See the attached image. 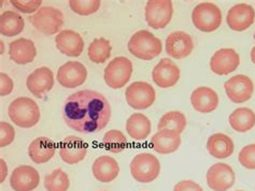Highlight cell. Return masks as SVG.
Here are the masks:
<instances>
[{
	"label": "cell",
	"instance_id": "1",
	"mask_svg": "<svg viewBox=\"0 0 255 191\" xmlns=\"http://www.w3.org/2000/svg\"><path fill=\"white\" fill-rule=\"evenodd\" d=\"M63 118L67 126L78 132L96 133L109 124L111 107L103 94L90 89L80 90L66 99Z\"/></svg>",
	"mask_w": 255,
	"mask_h": 191
},
{
	"label": "cell",
	"instance_id": "2",
	"mask_svg": "<svg viewBox=\"0 0 255 191\" xmlns=\"http://www.w3.org/2000/svg\"><path fill=\"white\" fill-rule=\"evenodd\" d=\"M10 120L21 128H31L40 121L38 104L27 97H18L13 100L8 110Z\"/></svg>",
	"mask_w": 255,
	"mask_h": 191
},
{
	"label": "cell",
	"instance_id": "3",
	"mask_svg": "<svg viewBox=\"0 0 255 191\" xmlns=\"http://www.w3.org/2000/svg\"><path fill=\"white\" fill-rule=\"evenodd\" d=\"M127 48L135 57L142 61H151L162 53L163 45L162 41L149 30H139L131 36Z\"/></svg>",
	"mask_w": 255,
	"mask_h": 191
},
{
	"label": "cell",
	"instance_id": "4",
	"mask_svg": "<svg viewBox=\"0 0 255 191\" xmlns=\"http://www.w3.org/2000/svg\"><path fill=\"white\" fill-rule=\"evenodd\" d=\"M192 22L198 30L212 32L222 24V12L212 2H201L192 12Z\"/></svg>",
	"mask_w": 255,
	"mask_h": 191
},
{
	"label": "cell",
	"instance_id": "5",
	"mask_svg": "<svg viewBox=\"0 0 255 191\" xmlns=\"http://www.w3.org/2000/svg\"><path fill=\"white\" fill-rule=\"evenodd\" d=\"M160 173L157 158L149 153L138 154L130 162V174L137 182L147 184L156 180Z\"/></svg>",
	"mask_w": 255,
	"mask_h": 191
},
{
	"label": "cell",
	"instance_id": "6",
	"mask_svg": "<svg viewBox=\"0 0 255 191\" xmlns=\"http://www.w3.org/2000/svg\"><path fill=\"white\" fill-rule=\"evenodd\" d=\"M28 19L33 27L46 36L57 34L64 25L63 12L53 6H42Z\"/></svg>",
	"mask_w": 255,
	"mask_h": 191
},
{
	"label": "cell",
	"instance_id": "7",
	"mask_svg": "<svg viewBox=\"0 0 255 191\" xmlns=\"http://www.w3.org/2000/svg\"><path fill=\"white\" fill-rule=\"evenodd\" d=\"M132 74V63L124 56L116 57L105 69L104 78L110 88L119 89L129 82Z\"/></svg>",
	"mask_w": 255,
	"mask_h": 191
},
{
	"label": "cell",
	"instance_id": "8",
	"mask_svg": "<svg viewBox=\"0 0 255 191\" xmlns=\"http://www.w3.org/2000/svg\"><path fill=\"white\" fill-rule=\"evenodd\" d=\"M173 6L170 0H149L145 5V21L154 29H163L171 22Z\"/></svg>",
	"mask_w": 255,
	"mask_h": 191
},
{
	"label": "cell",
	"instance_id": "9",
	"mask_svg": "<svg viewBox=\"0 0 255 191\" xmlns=\"http://www.w3.org/2000/svg\"><path fill=\"white\" fill-rule=\"evenodd\" d=\"M155 90L146 82H135L125 91L126 102L131 109L145 110L155 101Z\"/></svg>",
	"mask_w": 255,
	"mask_h": 191
},
{
	"label": "cell",
	"instance_id": "10",
	"mask_svg": "<svg viewBox=\"0 0 255 191\" xmlns=\"http://www.w3.org/2000/svg\"><path fill=\"white\" fill-rule=\"evenodd\" d=\"M235 181L234 170L226 163L213 164L207 172V184L213 191H227L234 186Z\"/></svg>",
	"mask_w": 255,
	"mask_h": 191
},
{
	"label": "cell",
	"instance_id": "11",
	"mask_svg": "<svg viewBox=\"0 0 255 191\" xmlns=\"http://www.w3.org/2000/svg\"><path fill=\"white\" fill-rule=\"evenodd\" d=\"M224 88L231 101L244 103L251 99L254 91V84L249 76L238 74L226 81L224 83Z\"/></svg>",
	"mask_w": 255,
	"mask_h": 191
},
{
	"label": "cell",
	"instance_id": "12",
	"mask_svg": "<svg viewBox=\"0 0 255 191\" xmlns=\"http://www.w3.org/2000/svg\"><path fill=\"white\" fill-rule=\"evenodd\" d=\"M86 67L79 62H68L57 71V81L65 88H76L86 81Z\"/></svg>",
	"mask_w": 255,
	"mask_h": 191
},
{
	"label": "cell",
	"instance_id": "13",
	"mask_svg": "<svg viewBox=\"0 0 255 191\" xmlns=\"http://www.w3.org/2000/svg\"><path fill=\"white\" fill-rule=\"evenodd\" d=\"M153 82L160 88H169L180 78V69L169 58H163L152 71Z\"/></svg>",
	"mask_w": 255,
	"mask_h": 191
},
{
	"label": "cell",
	"instance_id": "14",
	"mask_svg": "<svg viewBox=\"0 0 255 191\" xmlns=\"http://www.w3.org/2000/svg\"><path fill=\"white\" fill-rule=\"evenodd\" d=\"M240 64V56L233 49H221L210 59L212 72L219 75H227L236 70Z\"/></svg>",
	"mask_w": 255,
	"mask_h": 191
},
{
	"label": "cell",
	"instance_id": "15",
	"mask_svg": "<svg viewBox=\"0 0 255 191\" xmlns=\"http://www.w3.org/2000/svg\"><path fill=\"white\" fill-rule=\"evenodd\" d=\"M40 183L38 171L30 166H19L13 170L10 186L14 191H32Z\"/></svg>",
	"mask_w": 255,
	"mask_h": 191
},
{
	"label": "cell",
	"instance_id": "16",
	"mask_svg": "<svg viewBox=\"0 0 255 191\" xmlns=\"http://www.w3.org/2000/svg\"><path fill=\"white\" fill-rule=\"evenodd\" d=\"M255 21V11L253 6L247 3H239L230 9L226 16V23L235 31L248 29Z\"/></svg>",
	"mask_w": 255,
	"mask_h": 191
},
{
	"label": "cell",
	"instance_id": "17",
	"mask_svg": "<svg viewBox=\"0 0 255 191\" xmlns=\"http://www.w3.org/2000/svg\"><path fill=\"white\" fill-rule=\"evenodd\" d=\"M166 53L170 57L182 59L189 56L194 50L192 37L184 31H173L166 39Z\"/></svg>",
	"mask_w": 255,
	"mask_h": 191
},
{
	"label": "cell",
	"instance_id": "18",
	"mask_svg": "<svg viewBox=\"0 0 255 191\" xmlns=\"http://www.w3.org/2000/svg\"><path fill=\"white\" fill-rule=\"evenodd\" d=\"M87 154V145L79 136L69 135L65 137L59 146V156L68 164H76L82 161Z\"/></svg>",
	"mask_w": 255,
	"mask_h": 191
},
{
	"label": "cell",
	"instance_id": "19",
	"mask_svg": "<svg viewBox=\"0 0 255 191\" xmlns=\"http://www.w3.org/2000/svg\"><path fill=\"white\" fill-rule=\"evenodd\" d=\"M26 86L33 96L41 98L54 86V75L52 70L46 67L36 69L28 75Z\"/></svg>",
	"mask_w": 255,
	"mask_h": 191
},
{
	"label": "cell",
	"instance_id": "20",
	"mask_svg": "<svg viewBox=\"0 0 255 191\" xmlns=\"http://www.w3.org/2000/svg\"><path fill=\"white\" fill-rule=\"evenodd\" d=\"M56 48L62 54L69 57H79L84 50V40L77 31L65 29L55 37Z\"/></svg>",
	"mask_w": 255,
	"mask_h": 191
},
{
	"label": "cell",
	"instance_id": "21",
	"mask_svg": "<svg viewBox=\"0 0 255 191\" xmlns=\"http://www.w3.org/2000/svg\"><path fill=\"white\" fill-rule=\"evenodd\" d=\"M36 55V45L30 39L19 38L9 44V56L17 64H30Z\"/></svg>",
	"mask_w": 255,
	"mask_h": 191
},
{
	"label": "cell",
	"instance_id": "22",
	"mask_svg": "<svg viewBox=\"0 0 255 191\" xmlns=\"http://www.w3.org/2000/svg\"><path fill=\"white\" fill-rule=\"evenodd\" d=\"M92 171L94 177L100 183H110L118 177L120 173V166L114 158L102 156L94 161Z\"/></svg>",
	"mask_w": 255,
	"mask_h": 191
},
{
	"label": "cell",
	"instance_id": "23",
	"mask_svg": "<svg viewBox=\"0 0 255 191\" xmlns=\"http://www.w3.org/2000/svg\"><path fill=\"white\" fill-rule=\"evenodd\" d=\"M56 145L49 137L40 136L33 140L28 147L30 159L38 164L50 161L55 155Z\"/></svg>",
	"mask_w": 255,
	"mask_h": 191
},
{
	"label": "cell",
	"instance_id": "24",
	"mask_svg": "<svg viewBox=\"0 0 255 191\" xmlns=\"http://www.w3.org/2000/svg\"><path fill=\"white\" fill-rule=\"evenodd\" d=\"M191 102L199 113H210L218 108L219 96L212 88L198 87L192 93Z\"/></svg>",
	"mask_w": 255,
	"mask_h": 191
},
{
	"label": "cell",
	"instance_id": "25",
	"mask_svg": "<svg viewBox=\"0 0 255 191\" xmlns=\"http://www.w3.org/2000/svg\"><path fill=\"white\" fill-rule=\"evenodd\" d=\"M151 144L153 149L158 154L167 155L178 150L181 145V136L179 133L169 130H158L152 136Z\"/></svg>",
	"mask_w": 255,
	"mask_h": 191
},
{
	"label": "cell",
	"instance_id": "26",
	"mask_svg": "<svg viewBox=\"0 0 255 191\" xmlns=\"http://www.w3.org/2000/svg\"><path fill=\"white\" fill-rule=\"evenodd\" d=\"M235 145L230 136L224 133H214L209 136L207 149L209 154L217 159H226L234 153Z\"/></svg>",
	"mask_w": 255,
	"mask_h": 191
},
{
	"label": "cell",
	"instance_id": "27",
	"mask_svg": "<svg viewBox=\"0 0 255 191\" xmlns=\"http://www.w3.org/2000/svg\"><path fill=\"white\" fill-rule=\"evenodd\" d=\"M152 125L149 118L141 113L132 114L126 122V131L133 140L143 141L150 135Z\"/></svg>",
	"mask_w": 255,
	"mask_h": 191
},
{
	"label": "cell",
	"instance_id": "28",
	"mask_svg": "<svg viewBox=\"0 0 255 191\" xmlns=\"http://www.w3.org/2000/svg\"><path fill=\"white\" fill-rule=\"evenodd\" d=\"M24 27V18L14 11H5L0 16V32L4 37L17 36Z\"/></svg>",
	"mask_w": 255,
	"mask_h": 191
},
{
	"label": "cell",
	"instance_id": "29",
	"mask_svg": "<svg viewBox=\"0 0 255 191\" xmlns=\"http://www.w3.org/2000/svg\"><path fill=\"white\" fill-rule=\"evenodd\" d=\"M231 127L237 132H247L255 125V113L248 108H239L235 110L228 118Z\"/></svg>",
	"mask_w": 255,
	"mask_h": 191
},
{
	"label": "cell",
	"instance_id": "30",
	"mask_svg": "<svg viewBox=\"0 0 255 191\" xmlns=\"http://www.w3.org/2000/svg\"><path fill=\"white\" fill-rule=\"evenodd\" d=\"M186 127V118L183 113L179 111H171L166 113L160 118L157 129L158 130H169L181 134Z\"/></svg>",
	"mask_w": 255,
	"mask_h": 191
},
{
	"label": "cell",
	"instance_id": "31",
	"mask_svg": "<svg viewBox=\"0 0 255 191\" xmlns=\"http://www.w3.org/2000/svg\"><path fill=\"white\" fill-rule=\"evenodd\" d=\"M111 43L105 38H96L89 47V58L94 64H104L111 56Z\"/></svg>",
	"mask_w": 255,
	"mask_h": 191
},
{
	"label": "cell",
	"instance_id": "32",
	"mask_svg": "<svg viewBox=\"0 0 255 191\" xmlns=\"http://www.w3.org/2000/svg\"><path fill=\"white\" fill-rule=\"evenodd\" d=\"M69 186L70 181L68 174L62 169H56L44 177V188L46 191H67Z\"/></svg>",
	"mask_w": 255,
	"mask_h": 191
},
{
	"label": "cell",
	"instance_id": "33",
	"mask_svg": "<svg viewBox=\"0 0 255 191\" xmlns=\"http://www.w3.org/2000/svg\"><path fill=\"white\" fill-rule=\"evenodd\" d=\"M103 145L110 153L118 154L126 148L127 140L122 131L112 129L104 135Z\"/></svg>",
	"mask_w": 255,
	"mask_h": 191
},
{
	"label": "cell",
	"instance_id": "34",
	"mask_svg": "<svg viewBox=\"0 0 255 191\" xmlns=\"http://www.w3.org/2000/svg\"><path fill=\"white\" fill-rule=\"evenodd\" d=\"M69 5L71 10L79 15H91L98 11L102 5V1L100 0H89V1L70 0Z\"/></svg>",
	"mask_w": 255,
	"mask_h": 191
},
{
	"label": "cell",
	"instance_id": "35",
	"mask_svg": "<svg viewBox=\"0 0 255 191\" xmlns=\"http://www.w3.org/2000/svg\"><path fill=\"white\" fill-rule=\"evenodd\" d=\"M239 162L241 166L249 170H255V144L247 145L239 153Z\"/></svg>",
	"mask_w": 255,
	"mask_h": 191
},
{
	"label": "cell",
	"instance_id": "36",
	"mask_svg": "<svg viewBox=\"0 0 255 191\" xmlns=\"http://www.w3.org/2000/svg\"><path fill=\"white\" fill-rule=\"evenodd\" d=\"M11 4L14 8L26 14H30V13L37 12L40 6L42 4V0H11Z\"/></svg>",
	"mask_w": 255,
	"mask_h": 191
},
{
	"label": "cell",
	"instance_id": "37",
	"mask_svg": "<svg viewBox=\"0 0 255 191\" xmlns=\"http://www.w3.org/2000/svg\"><path fill=\"white\" fill-rule=\"evenodd\" d=\"M15 137V130L9 123H0V146L4 147L10 145Z\"/></svg>",
	"mask_w": 255,
	"mask_h": 191
},
{
	"label": "cell",
	"instance_id": "38",
	"mask_svg": "<svg viewBox=\"0 0 255 191\" xmlns=\"http://www.w3.org/2000/svg\"><path fill=\"white\" fill-rule=\"evenodd\" d=\"M13 81L8 74L1 73L0 74V95L1 96H8L12 93L13 90Z\"/></svg>",
	"mask_w": 255,
	"mask_h": 191
},
{
	"label": "cell",
	"instance_id": "39",
	"mask_svg": "<svg viewBox=\"0 0 255 191\" xmlns=\"http://www.w3.org/2000/svg\"><path fill=\"white\" fill-rule=\"evenodd\" d=\"M173 191H204V190L195 182L182 181L174 186Z\"/></svg>",
	"mask_w": 255,
	"mask_h": 191
},
{
	"label": "cell",
	"instance_id": "40",
	"mask_svg": "<svg viewBox=\"0 0 255 191\" xmlns=\"http://www.w3.org/2000/svg\"><path fill=\"white\" fill-rule=\"evenodd\" d=\"M1 164H2V177H1V182H3V180H4V176H6V172H8V170H6V164L4 166V162H3V160H1Z\"/></svg>",
	"mask_w": 255,
	"mask_h": 191
},
{
	"label": "cell",
	"instance_id": "41",
	"mask_svg": "<svg viewBox=\"0 0 255 191\" xmlns=\"http://www.w3.org/2000/svg\"><path fill=\"white\" fill-rule=\"evenodd\" d=\"M251 61L253 64H255V47L251 51Z\"/></svg>",
	"mask_w": 255,
	"mask_h": 191
},
{
	"label": "cell",
	"instance_id": "42",
	"mask_svg": "<svg viewBox=\"0 0 255 191\" xmlns=\"http://www.w3.org/2000/svg\"><path fill=\"white\" fill-rule=\"evenodd\" d=\"M237 191H244V190H237Z\"/></svg>",
	"mask_w": 255,
	"mask_h": 191
}]
</instances>
